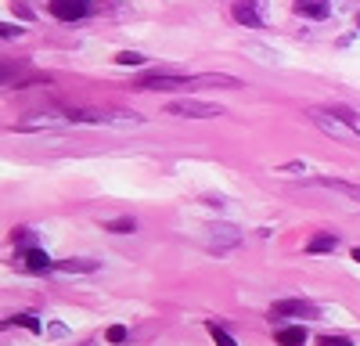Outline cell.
<instances>
[{"mask_svg":"<svg viewBox=\"0 0 360 346\" xmlns=\"http://www.w3.org/2000/svg\"><path fill=\"white\" fill-rule=\"evenodd\" d=\"M58 127H69V112H40V115H25L22 123H15V130L22 134H33V130H58Z\"/></svg>","mask_w":360,"mask_h":346,"instance_id":"3957f363","label":"cell"},{"mask_svg":"<svg viewBox=\"0 0 360 346\" xmlns=\"http://www.w3.org/2000/svg\"><path fill=\"white\" fill-rule=\"evenodd\" d=\"M127 335H130V332H127V325H112V328L105 332V339H108V342H115V346H119V342H127Z\"/></svg>","mask_w":360,"mask_h":346,"instance_id":"ffe728a7","label":"cell"},{"mask_svg":"<svg viewBox=\"0 0 360 346\" xmlns=\"http://www.w3.org/2000/svg\"><path fill=\"white\" fill-rule=\"evenodd\" d=\"M209 238H213V245H220V249H234L238 242H242V231L231 227V224H213L209 227Z\"/></svg>","mask_w":360,"mask_h":346,"instance_id":"8fae6325","label":"cell"},{"mask_svg":"<svg viewBox=\"0 0 360 346\" xmlns=\"http://www.w3.org/2000/svg\"><path fill=\"white\" fill-rule=\"evenodd\" d=\"M310 120H314L324 134H332V137H339V141H353V137H356V130H353L349 123H339V115H335L332 108H310Z\"/></svg>","mask_w":360,"mask_h":346,"instance_id":"7a4b0ae2","label":"cell"},{"mask_svg":"<svg viewBox=\"0 0 360 346\" xmlns=\"http://www.w3.org/2000/svg\"><path fill=\"white\" fill-rule=\"evenodd\" d=\"M137 86H144V91H188V76L152 72V76H137Z\"/></svg>","mask_w":360,"mask_h":346,"instance_id":"5b68a950","label":"cell"},{"mask_svg":"<svg viewBox=\"0 0 360 346\" xmlns=\"http://www.w3.org/2000/svg\"><path fill=\"white\" fill-rule=\"evenodd\" d=\"M105 227H108V231H119V235H130V231H134L137 224H134L130 217H119V220H108Z\"/></svg>","mask_w":360,"mask_h":346,"instance_id":"d6986e66","label":"cell"},{"mask_svg":"<svg viewBox=\"0 0 360 346\" xmlns=\"http://www.w3.org/2000/svg\"><path fill=\"white\" fill-rule=\"evenodd\" d=\"M209 335H213V342H217V346H238V342L227 335V328H224V325H217V321L209 325Z\"/></svg>","mask_w":360,"mask_h":346,"instance_id":"e0dca14e","label":"cell"},{"mask_svg":"<svg viewBox=\"0 0 360 346\" xmlns=\"http://www.w3.org/2000/svg\"><path fill=\"white\" fill-rule=\"evenodd\" d=\"M11 325H22V328H29L33 335H40V332H44V325L37 321L33 314H22V317H11V321H0V328H11Z\"/></svg>","mask_w":360,"mask_h":346,"instance_id":"2e32d148","label":"cell"},{"mask_svg":"<svg viewBox=\"0 0 360 346\" xmlns=\"http://www.w3.org/2000/svg\"><path fill=\"white\" fill-rule=\"evenodd\" d=\"M356 22H360V18H356Z\"/></svg>","mask_w":360,"mask_h":346,"instance_id":"484cf974","label":"cell"},{"mask_svg":"<svg viewBox=\"0 0 360 346\" xmlns=\"http://www.w3.org/2000/svg\"><path fill=\"white\" fill-rule=\"evenodd\" d=\"M274 339H278V346H303V342H307V328H303V325H288V328H281Z\"/></svg>","mask_w":360,"mask_h":346,"instance_id":"4fadbf2b","label":"cell"},{"mask_svg":"<svg viewBox=\"0 0 360 346\" xmlns=\"http://www.w3.org/2000/svg\"><path fill=\"white\" fill-rule=\"evenodd\" d=\"M18 267L29 271V274H47V271H54V260H51L44 249H25V252L18 256Z\"/></svg>","mask_w":360,"mask_h":346,"instance_id":"ba28073f","label":"cell"},{"mask_svg":"<svg viewBox=\"0 0 360 346\" xmlns=\"http://www.w3.org/2000/svg\"><path fill=\"white\" fill-rule=\"evenodd\" d=\"M339 249V238L335 235H314L307 242V252H335Z\"/></svg>","mask_w":360,"mask_h":346,"instance_id":"9a60e30c","label":"cell"},{"mask_svg":"<svg viewBox=\"0 0 360 346\" xmlns=\"http://www.w3.org/2000/svg\"><path fill=\"white\" fill-rule=\"evenodd\" d=\"M332 112H335V115H339V120H342V123H349V127H353V123H356V115H353V112H349V108H346V105H332Z\"/></svg>","mask_w":360,"mask_h":346,"instance_id":"7402d4cb","label":"cell"},{"mask_svg":"<svg viewBox=\"0 0 360 346\" xmlns=\"http://www.w3.org/2000/svg\"><path fill=\"white\" fill-rule=\"evenodd\" d=\"M270 314H274V317H299V321H303V317H317L321 310L310 300H278Z\"/></svg>","mask_w":360,"mask_h":346,"instance_id":"52a82bcc","label":"cell"},{"mask_svg":"<svg viewBox=\"0 0 360 346\" xmlns=\"http://www.w3.org/2000/svg\"><path fill=\"white\" fill-rule=\"evenodd\" d=\"M90 11V0H51V15L62 18V22H76V18H86Z\"/></svg>","mask_w":360,"mask_h":346,"instance_id":"8992f818","label":"cell"},{"mask_svg":"<svg viewBox=\"0 0 360 346\" xmlns=\"http://www.w3.org/2000/svg\"><path fill=\"white\" fill-rule=\"evenodd\" d=\"M231 15H234V22H242V25H249V29H259V25H263V15H259V8H256V0H234Z\"/></svg>","mask_w":360,"mask_h":346,"instance_id":"30bf717a","label":"cell"},{"mask_svg":"<svg viewBox=\"0 0 360 346\" xmlns=\"http://www.w3.org/2000/svg\"><path fill=\"white\" fill-rule=\"evenodd\" d=\"M101 264L98 260H58L54 271H65V274H94Z\"/></svg>","mask_w":360,"mask_h":346,"instance_id":"7c38bea8","label":"cell"},{"mask_svg":"<svg viewBox=\"0 0 360 346\" xmlns=\"http://www.w3.org/2000/svg\"><path fill=\"white\" fill-rule=\"evenodd\" d=\"M295 11H299V15H307V18H328V15H332L324 0H299Z\"/></svg>","mask_w":360,"mask_h":346,"instance_id":"5bb4252c","label":"cell"},{"mask_svg":"<svg viewBox=\"0 0 360 346\" xmlns=\"http://www.w3.org/2000/svg\"><path fill=\"white\" fill-rule=\"evenodd\" d=\"M310 188H324V191H335L342 198H349L353 206H360V184H346V181H332V177H317V181H307Z\"/></svg>","mask_w":360,"mask_h":346,"instance_id":"9c48e42d","label":"cell"},{"mask_svg":"<svg viewBox=\"0 0 360 346\" xmlns=\"http://www.w3.org/2000/svg\"><path fill=\"white\" fill-rule=\"evenodd\" d=\"M11 79H18V65H4V62H0V83H11Z\"/></svg>","mask_w":360,"mask_h":346,"instance_id":"44dd1931","label":"cell"},{"mask_svg":"<svg viewBox=\"0 0 360 346\" xmlns=\"http://www.w3.org/2000/svg\"><path fill=\"white\" fill-rule=\"evenodd\" d=\"M353 260H356V264H360V245H356V249H353Z\"/></svg>","mask_w":360,"mask_h":346,"instance_id":"d4e9b609","label":"cell"},{"mask_svg":"<svg viewBox=\"0 0 360 346\" xmlns=\"http://www.w3.org/2000/svg\"><path fill=\"white\" fill-rule=\"evenodd\" d=\"M169 115H184V120H217V115H224L220 105L213 101H198V98H180V101H169L166 105Z\"/></svg>","mask_w":360,"mask_h":346,"instance_id":"6da1fadb","label":"cell"},{"mask_svg":"<svg viewBox=\"0 0 360 346\" xmlns=\"http://www.w3.org/2000/svg\"><path fill=\"white\" fill-rule=\"evenodd\" d=\"M115 65H130V69H137V65H144V54H137V51H123V54H115Z\"/></svg>","mask_w":360,"mask_h":346,"instance_id":"ac0fdd59","label":"cell"},{"mask_svg":"<svg viewBox=\"0 0 360 346\" xmlns=\"http://www.w3.org/2000/svg\"><path fill=\"white\" fill-rule=\"evenodd\" d=\"M317 346H353L349 339H342V335H321V342Z\"/></svg>","mask_w":360,"mask_h":346,"instance_id":"603a6c76","label":"cell"},{"mask_svg":"<svg viewBox=\"0 0 360 346\" xmlns=\"http://www.w3.org/2000/svg\"><path fill=\"white\" fill-rule=\"evenodd\" d=\"M242 86V79L224 76V72H202V76H188V91H234Z\"/></svg>","mask_w":360,"mask_h":346,"instance_id":"277c9868","label":"cell"},{"mask_svg":"<svg viewBox=\"0 0 360 346\" xmlns=\"http://www.w3.org/2000/svg\"><path fill=\"white\" fill-rule=\"evenodd\" d=\"M15 11H18V15H22V18H33V11H29V8H25V4H22V0H18V4H15Z\"/></svg>","mask_w":360,"mask_h":346,"instance_id":"cb8c5ba5","label":"cell"}]
</instances>
